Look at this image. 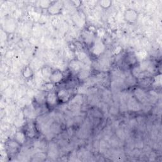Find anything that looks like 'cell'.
Segmentation results:
<instances>
[{"label":"cell","instance_id":"ba28073f","mask_svg":"<svg viewBox=\"0 0 162 162\" xmlns=\"http://www.w3.org/2000/svg\"><path fill=\"white\" fill-rule=\"evenodd\" d=\"M152 78L150 77H144L142 78L139 81V86L141 87H147L152 84Z\"/></svg>","mask_w":162,"mask_h":162},{"label":"cell","instance_id":"52a82bcc","mask_svg":"<svg viewBox=\"0 0 162 162\" xmlns=\"http://www.w3.org/2000/svg\"><path fill=\"white\" fill-rule=\"evenodd\" d=\"M53 72V70L52 68H50L49 67H43L41 70V73H42V76L44 79L46 80H49V78L51 77V75Z\"/></svg>","mask_w":162,"mask_h":162},{"label":"cell","instance_id":"8992f818","mask_svg":"<svg viewBox=\"0 0 162 162\" xmlns=\"http://www.w3.org/2000/svg\"><path fill=\"white\" fill-rule=\"evenodd\" d=\"M26 137L27 136L24 132L18 131L15 134L14 140L18 143V144L22 145L23 144H24V142H25Z\"/></svg>","mask_w":162,"mask_h":162},{"label":"cell","instance_id":"9a60e30c","mask_svg":"<svg viewBox=\"0 0 162 162\" xmlns=\"http://www.w3.org/2000/svg\"><path fill=\"white\" fill-rule=\"evenodd\" d=\"M51 4H52V2L49 1H41L40 2V7L43 8H46L47 10Z\"/></svg>","mask_w":162,"mask_h":162},{"label":"cell","instance_id":"4fadbf2b","mask_svg":"<svg viewBox=\"0 0 162 162\" xmlns=\"http://www.w3.org/2000/svg\"><path fill=\"white\" fill-rule=\"evenodd\" d=\"M126 62L129 65H134L137 62V58L134 54H129L126 57Z\"/></svg>","mask_w":162,"mask_h":162},{"label":"cell","instance_id":"5bb4252c","mask_svg":"<svg viewBox=\"0 0 162 162\" xmlns=\"http://www.w3.org/2000/svg\"><path fill=\"white\" fill-rule=\"evenodd\" d=\"M100 4L102 8L107 9L112 5V1H110V0H102V1H100Z\"/></svg>","mask_w":162,"mask_h":162},{"label":"cell","instance_id":"30bf717a","mask_svg":"<svg viewBox=\"0 0 162 162\" xmlns=\"http://www.w3.org/2000/svg\"><path fill=\"white\" fill-rule=\"evenodd\" d=\"M70 70L72 72H79L81 71V65L79 64V62L78 61H76V60H73V61H72L70 63Z\"/></svg>","mask_w":162,"mask_h":162},{"label":"cell","instance_id":"7a4b0ae2","mask_svg":"<svg viewBox=\"0 0 162 162\" xmlns=\"http://www.w3.org/2000/svg\"><path fill=\"white\" fill-rule=\"evenodd\" d=\"M58 101L57 92L51 91L46 95L45 101L49 107H54Z\"/></svg>","mask_w":162,"mask_h":162},{"label":"cell","instance_id":"3957f363","mask_svg":"<svg viewBox=\"0 0 162 162\" xmlns=\"http://www.w3.org/2000/svg\"><path fill=\"white\" fill-rule=\"evenodd\" d=\"M138 13L135 10L129 9L126 11L124 13V18L127 22L130 23H134L137 20Z\"/></svg>","mask_w":162,"mask_h":162},{"label":"cell","instance_id":"5b68a950","mask_svg":"<svg viewBox=\"0 0 162 162\" xmlns=\"http://www.w3.org/2000/svg\"><path fill=\"white\" fill-rule=\"evenodd\" d=\"M62 8V5L61 2H54V3H52L51 6L48 8V12L50 15H56L59 14L61 12V10Z\"/></svg>","mask_w":162,"mask_h":162},{"label":"cell","instance_id":"7c38bea8","mask_svg":"<svg viewBox=\"0 0 162 162\" xmlns=\"http://www.w3.org/2000/svg\"><path fill=\"white\" fill-rule=\"evenodd\" d=\"M22 75L25 78H29L33 76V71L29 66H27L24 68V70L22 72Z\"/></svg>","mask_w":162,"mask_h":162},{"label":"cell","instance_id":"9c48e42d","mask_svg":"<svg viewBox=\"0 0 162 162\" xmlns=\"http://www.w3.org/2000/svg\"><path fill=\"white\" fill-rule=\"evenodd\" d=\"M104 46L100 41H97L93 48V52L96 54H100L103 52Z\"/></svg>","mask_w":162,"mask_h":162},{"label":"cell","instance_id":"6da1fadb","mask_svg":"<svg viewBox=\"0 0 162 162\" xmlns=\"http://www.w3.org/2000/svg\"><path fill=\"white\" fill-rule=\"evenodd\" d=\"M57 94L58 101L62 103H66L71 98V92L68 89H60L57 92Z\"/></svg>","mask_w":162,"mask_h":162},{"label":"cell","instance_id":"8fae6325","mask_svg":"<svg viewBox=\"0 0 162 162\" xmlns=\"http://www.w3.org/2000/svg\"><path fill=\"white\" fill-rule=\"evenodd\" d=\"M26 134V136L29 137H33L36 135L35 129L34 128V126L32 125H28L26 127V130L24 132Z\"/></svg>","mask_w":162,"mask_h":162},{"label":"cell","instance_id":"277c9868","mask_svg":"<svg viewBox=\"0 0 162 162\" xmlns=\"http://www.w3.org/2000/svg\"><path fill=\"white\" fill-rule=\"evenodd\" d=\"M63 78V74L62 72L59 70L53 71L49 78V81L52 84H58Z\"/></svg>","mask_w":162,"mask_h":162},{"label":"cell","instance_id":"2e32d148","mask_svg":"<svg viewBox=\"0 0 162 162\" xmlns=\"http://www.w3.org/2000/svg\"><path fill=\"white\" fill-rule=\"evenodd\" d=\"M71 3L73 4V5L76 7H80L81 4V1H71Z\"/></svg>","mask_w":162,"mask_h":162}]
</instances>
